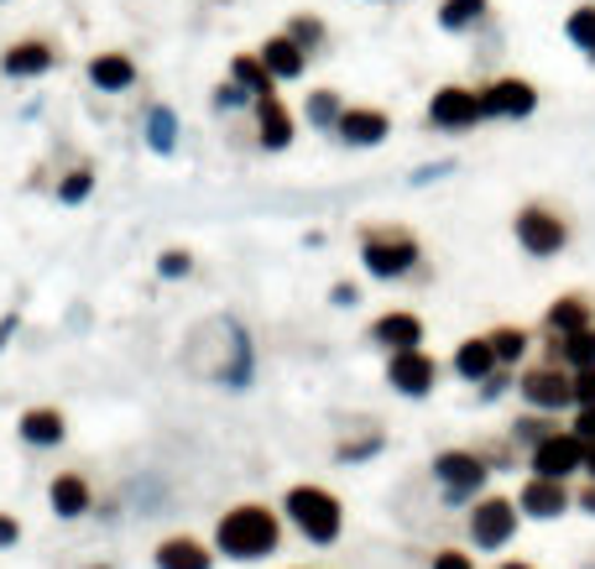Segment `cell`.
Segmentation results:
<instances>
[{"label":"cell","instance_id":"1","mask_svg":"<svg viewBox=\"0 0 595 569\" xmlns=\"http://www.w3.org/2000/svg\"><path fill=\"white\" fill-rule=\"evenodd\" d=\"M278 544H282V523L278 512L261 507V502H240V507H230L215 523V549L225 559H236V565H257L267 554H278Z\"/></svg>","mask_w":595,"mask_h":569},{"label":"cell","instance_id":"2","mask_svg":"<svg viewBox=\"0 0 595 569\" xmlns=\"http://www.w3.org/2000/svg\"><path fill=\"white\" fill-rule=\"evenodd\" d=\"M282 512H288V523L309 544H318V549L339 544V533H345V507H339L335 491H324V486H293L282 496Z\"/></svg>","mask_w":595,"mask_h":569},{"label":"cell","instance_id":"3","mask_svg":"<svg viewBox=\"0 0 595 569\" xmlns=\"http://www.w3.org/2000/svg\"><path fill=\"white\" fill-rule=\"evenodd\" d=\"M434 481L450 507H476L491 471H486V460L476 450H444V454H434Z\"/></svg>","mask_w":595,"mask_h":569},{"label":"cell","instance_id":"4","mask_svg":"<svg viewBox=\"0 0 595 569\" xmlns=\"http://www.w3.org/2000/svg\"><path fill=\"white\" fill-rule=\"evenodd\" d=\"M517 523H522L517 502H507V496H480L476 507H470V523L465 528H470V544L480 554H501L517 538Z\"/></svg>","mask_w":595,"mask_h":569},{"label":"cell","instance_id":"5","mask_svg":"<svg viewBox=\"0 0 595 569\" xmlns=\"http://www.w3.org/2000/svg\"><path fill=\"white\" fill-rule=\"evenodd\" d=\"M528 465H533L538 481H570V475L585 465V444H580L570 429H559V433H549L533 454H528Z\"/></svg>","mask_w":595,"mask_h":569},{"label":"cell","instance_id":"6","mask_svg":"<svg viewBox=\"0 0 595 569\" xmlns=\"http://www.w3.org/2000/svg\"><path fill=\"white\" fill-rule=\"evenodd\" d=\"M413 261H418L413 236H402V230H371L366 236V267L377 277H402Z\"/></svg>","mask_w":595,"mask_h":569},{"label":"cell","instance_id":"7","mask_svg":"<svg viewBox=\"0 0 595 569\" xmlns=\"http://www.w3.org/2000/svg\"><path fill=\"white\" fill-rule=\"evenodd\" d=\"M517 393H522V402L533 412H559V408H570L575 397H570V376L559 372V366H538V372H528L522 382H517Z\"/></svg>","mask_w":595,"mask_h":569},{"label":"cell","instance_id":"8","mask_svg":"<svg viewBox=\"0 0 595 569\" xmlns=\"http://www.w3.org/2000/svg\"><path fill=\"white\" fill-rule=\"evenodd\" d=\"M570 502H575V496H570L564 481H538V475H528L522 491H517V512L533 517V523H554V517H564Z\"/></svg>","mask_w":595,"mask_h":569},{"label":"cell","instance_id":"9","mask_svg":"<svg viewBox=\"0 0 595 569\" xmlns=\"http://www.w3.org/2000/svg\"><path fill=\"white\" fill-rule=\"evenodd\" d=\"M387 382H392L402 397H429L439 387V361L423 351H408V355H392L387 366Z\"/></svg>","mask_w":595,"mask_h":569},{"label":"cell","instance_id":"10","mask_svg":"<svg viewBox=\"0 0 595 569\" xmlns=\"http://www.w3.org/2000/svg\"><path fill=\"white\" fill-rule=\"evenodd\" d=\"M517 240L533 256H554L564 246V219H554L549 210H522L517 215Z\"/></svg>","mask_w":595,"mask_h":569},{"label":"cell","instance_id":"11","mask_svg":"<svg viewBox=\"0 0 595 569\" xmlns=\"http://www.w3.org/2000/svg\"><path fill=\"white\" fill-rule=\"evenodd\" d=\"M429 120H434V126H450V131L476 126L480 120V95H470V89H439L434 105H429Z\"/></svg>","mask_w":595,"mask_h":569},{"label":"cell","instance_id":"12","mask_svg":"<svg viewBox=\"0 0 595 569\" xmlns=\"http://www.w3.org/2000/svg\"><path fill=\"white\" fill-rule=\"evenodd\" d=\"M533 105H538L533 84H522V79H501V84H491V89L480 95V116H528Z\"/></svg>","mask_w":595,"mask_h":569},{"label":"cell","instance_id":"13","mask_svg":"<svg viewBox=\"0 0 595 569\" xmlns=\"http://www.w3.org/2000/svg\"><path fill=\"white\" fill-rule=\"evenodd\" d=\"M371 340L377 345H387L392 355H408L423 345V324H418L413 314H381L377 324H371Z\"/></svg>","mask_w":595,"mask_h":569},{"label":"cell","instance_id":"14","mask_svg":"<svg viewBox=\"0 0 595 569\" xmlns=\"http://www.w3.org/2000/svg\"><path fill=\"white\" fill-rule=\"evenodd\" d=\"M152 559H158V569H215V554L198 538H162Z\"/></svg>","mask_w":595,"mask_h":569},{"label":"cell","instance_id":"15","mask_svg":"<svg viewBox=\"0 0 595 569\" xmlns=\"http://www.w3.org/2000/svg\"><path fill=\"white\" fill-rule=\"evenodd\" d=\"M47 502H53V512H58V517H84V512L95 507L89 481H84L79 471H63L58 481H53V491H47Z\"/></svg>","mask_w":595,"mask_h":569},{"label":"cell","instance_id":"16","mask_svg":"<svg viewBox=\"0 0 595 569\" xmlns=\"http://www.w3.org/2000/svg\"><path fill=\"white\" fill-rule=\"evenodd\" d=\"M335 126H339V141H350V147H377L387 137V116L381 110H345Z\"/></svg>","mask_w":595,"mask_h":569},{"label":"cell","instance_id":"17","mask_svg":"<svg viewBox=\"0 0 595 569\" xmlns=\"http://www.w3.org/2000/svg\"><path fill=\"white\" fill-rule=\"evenodd\" d=\"M63 412L58 408H26L21 412V439L26 444H42V450H53V444H63Z\"/></svg>","mask_w":595,"mask_h":569},{"label":"cell","instance_id":"18","mask_svg":"<svg viewBox=\"0 0 595 569\" xmlns=\"http://www.w3.org/2000/svg\"><path fill=\"white\" fill-rule=\"evenodd\" d=\"M0 68H6L11 79H37V74L53 68V53H47V42H17V47L0 58Z\"/></svg>","mask_w":595,"mask_h":569},{"label":"cell","instance_id":"19","mask_svg":"<svg viewBox=\"0 0 595 569\" xmlns=\"http://www.w3.org/2000/svg\"><path fill=\"white\" fill-rule=\"evenodd\" d=\"M257 116H261V147L282 152V147L293 141V116L282 110V99L278 95H261L257 99Z\"/></svg>","mask_w":595,"mask_h":569},{"label":"cell","instance_id":"20","mask_svg":"<svg viewBox=\"0 0 595 569\" xmlns=\"http://www.w3.org/2000/svg\"><path fill=\"white\" fill-rule=\"evenodd\" d=\"M261 68H267V79H298L303 74V47L288 37H272L261 47Z\"/></svg>","mask_w":595,"mask_h":569},{"label":"cell","instance_id":"21","mask_svg":"<svg viewBox=\"0 0 595 569\" xmlns=\"http://www.w3.org/2000/svg\"><path fill=\"white\" fill-rule=\"evenodd\" d=\"M455 372L465 376V382H491V376H496L491 345H486V340H465V345H459V355H455Z\"/></svg>","mask_w":595,"mask_h":569},{"label":"cell","instance_id":"22","mask_svg":"<svg viewBox=\"0 0 595 569\" xmlns=\"http://www.w3.org/2000/svg\"><path fill=\"white\" fill-rule=\"evenodd\" d=\"M564 361L570 372H595V330H580V334H564L554 345V366Z\"/></svg>","mask_w":595,"mask_h":569},{"label":"cell","instance_id":"23","mask_svg":"<svg viewBox=\"0 0 595 569\" xmlns=\"http://www.w3.org/2000/svg\"><path fill=\"white\" fill-rule=\"evenodd\" d=\"M89 79H95L99 89H126V84L137 79V68H131L126 53H99V58L89 63Z\"/></svg>","mask_w":595,"mask_h":569},{"label":"cell","instance_id":"24","mask_svg":"<svg viewBox=\"0 0 595 569\" xmlns=\"http://www.w3.org/2000/svg\"><path fill=\"white\" fill-rule=\"evenodd\" d=\"M549 330L564 340V334H580V330H591V309L580 303V298H564V303H554L549 309Z\"/></svg>","mask_w":595,"mask_h":569},{"label":"cell","instance_id":"25","mask_svg":"<svg viewBox=\"0 0 595 569\" xmlns=\"http://www.w3.org/2000/svg\"><path fill=\"white\" fill-rule=\"evenodd\" d=\"M549 433H559V423H554V418H543V412H533V418H517V423H512V444H522V450L533 454Z\"/></svg>","mask_w":595,"mask_h":569},{"label":"cell","instance_id":"26","mask_svg":"<svg viewBox=\"0 0 595 569\" xmlns=\"http://www.w3.org/2000/svg\"><path fill=\"white\" fill-rule=\"evenodd\" d=\"M486 345H491L496 366H512V361H522V355H528V334H522V330H496Z\"/></svg>","mask_w":595,"mask_h":569},{"label":"cell","instance_id":"27","mask_svg":"<svg viewBox=\"0 0 595 569\" xmlns=\"http://www.w3.org/2000/svg\"><path fill=\"white\" fill-rule=\"evenodd\" d=\"M480 11H486V0H444V11H439V21H444L450 32H465L470 21H480Z\"/></svg>","mask_w":595,"mask_h":569},{"label":"cell","instance_id":"28","mask_svg":"<svg viewBox=\"0 0 595 569\" xmlns=\"http://www.w3.org/2000/svg\"><path fill=\"white\" fill-rule=\"evenodd\" d=\"M236 84L240 89H251V95H272V79H267V68H261V58H236Z\"/></svg>","mask_w":595,"mask_h":569},{"label":"cell","instance_id":"29","mask_svg":"<svg viewBox=\"0 0 595 569\" xmlns=\"http://www.w3.org/2000/svg\"><path fill=\"white\" fill-rule=\"evenodd\" d=\"M173 137H178V120H173V110H152V120H147V141H152L158 152H173Z\"/></svg>","mask_w":595,"mask_h":569},{"label":"cell","instance_id":"30","mask_svg":"<svg viewBox=\"0 0 595 569\" xmlns=\"http://www.w3.org/2000/svg\"><path fill=\"white\" fill-rule=\"evenodd\" d=\"M381 444H387L381 433H366V439H345V444L335 450V460H345V465H360V460H371Z\"/></svg>","mask_w":595,"mask_h":569},{"label":"cell","instance_id":"31","mask_svg":"<svg viewBox=\"0 0 595 569\" xmlns=\"http://www.w3.org/2000/svg\"><path fill=\"white\" fill-rule=\"evenodd\" d=\"M570 37H575L580 47H591V53H595V11H591V6H580L575 17H570Z\"/></svg>","mask_w":595,"mask_h":569},{"label":"cell","instance_id":"32","mask_svg":"<svg viewBox=\"0 0 595 569\" xmlns=\"http://www.w3.org/2000/svg\"><path fill=\"white\" fill-rule=\"evenodd\" d=\"M335 116H339V99L329 95V89H318V95L309 99V120H314V126H329Z\"/></svg>","mask_w":595,"mask_h":569},{"label":"cell","instance_id":"33","mask_svg":"<svg viewBox=\"0 0 595 569\" xmlns=\"http://www.w3.org/2000/svg\"><path fill=\"white\" fill-rule=\"evenodd\" d=\"M89 189H95V178L79 168V173H68V183L58 189V198H63V204H79V198H89Z\"/></svg>","mask_w":595,"mask_h":569},{"label":"cell","instance_id":"34","mask_svg":"<svg viewBox=\"0 0 595 569\" xmlns=\"http://www.w3.org/2000/svg\"><path fill=\"white\" fill-rule=\"evenodd\" d=\"M570 397L580 408H595V372H575L570 376Z\"/></svg>","mask_w":595,"mask_h":569},{"label":"cell","instance_id":"35","mask_svg":"<svg viewBox=\"0 0 595 569\" xmlns=\"http://www.w3.org/2000/svg\"><path fill=\"white\" fill-rule=\"evenodd\" d=\"M429 569H476V559H470L465 549H439Z\"/></svg>","mask_w":595,"mask_h":569},{"label":"cell","instance_id":"36","mask_svg":"<svg viewBox=\"0 0 595 569\" xmlns=\"http://www.w3.org/2000/svg\"><path fill=\"white\" fill-rule=\"evenodd\" d=\"M318 37H324V26H318V21H293V32H288V42H298V47H314Z\"/></svg>","mask_w":595,"mask_h":569},{"label":"cell","instance_id":"37","mask_svg":"<svg viewBox=\"0 0 595 569\" xmlns=\"http://www.w3.org/2000/svg\"><path fill=\"white\" fill-rule=\"evenodd\" d=\"M188 267H194V261H188V251H162V261H158L162 277H183Z\"/></svg>","mask_w":595,"mask_h":569},{"label":"cell","instance_id":"38","mask_svg":"<svg viewBox=\"0 0 595 569\" xmlns=\"http://www.w3.org/2000/svg\"><path fill=\"white\" fill-rule=\"evenodd\" d=\"M580 439V444H595V408H580V418H575V429H570Z\"/></svg>","mask_w":595,"mask_h":569},{"label":"cell","instance_id":"39","mask_svg":"<svg viewBox=\"0 0 595 569\" xmlns=\"http://www.w3.org/2000/svg\"><path fill=\"white\" fill-rule=\"evenodd\" d=\"M17 538H21V523H17V517H6V512H0V549H11Z\"/></svg>","mask_w":595,"mask_h":569},{"label":"cell","instance_id":"40","mask_svg":"<svg viewBox=\"0 0 595 569\" xmlns=\"http://www.w3.org/2000/svg\"><path fill=\"white\" fill-rule=\"evenodd\" d=\"M575 507H580V512H591V517H595V481H585V491L575 496Z\"/></svg>","mask_w":595,"mask_h":569},{"label":"cell","instance_id":"41","mask_svg":"<svg viewBox=\"0 0 595 569\" xmlns=\"http://www.w3.org/2000/svg\"><path fill=\"white\" fill-rule=\"evenodd\" d=\"M219 105H246V89H240V84H225V89H219Z\"/></svg>","mask_w":595,"mask_h":569},{"label":"cell","instance_id":"42","mask_svg":"<svg viewBox=\"0 0 595 569\" xmlns=\"http://www.w3.org/2000/svg\"><path fill=\"white\" fill-rule=\"evenodd\" d=\"M335 303H339V309H350V303H356V288H345V282H339V288H335Z\"/></svg>","mask_w":595,"mask_h":569},{"label":"cell","instance_id":"43","mask_svg":"<svg viewBox=\"0 0 595 569\" xmlns=\"http://www.w3.org/2000/svg\"><path fill=\"white\" fill-rule=\"evenodd\" d=\"M580 471H585V475L595 481V444H585V465H580Z\"/></svg>","mask_w":595,"mask_h":569},{"label":"cell","instance_id":"44","mask_svg":"<svg viewBox=\"0 0 595 569\" xmlns=\"http://www.w3.org/2000/svg\"><path fill=\"white\" fill-rule=\"evenodd\" d=\"M11 334H17V319H6V324H0V351H6V340H11Z\"/></svg>","mask_w":595,"mask_h":569},{"label":"cell","instance_id":"45","mask_svg":"<svg viewBox=\"0 0 595 569\" xmlns=\"http://www.w3.org/2000/svg\"><path fill=\"white\" fill-rule=\"evenodd\" d=\"M496 569H538V565H528V559H501Z\"/></svg>","mask_w":595,"mask_h":569},{"label":"cell","instance_id":"46","mask_svg":"<svg viewBox=\"0 0 595 569\" xmlns=\"http://www.w3.org/2000/svg\"><path fill=\"white\" fill-rule=\"evenodd\" d=\"M95 569H105V565H95Z\"/></svg>","mask_w":595,"mask_h":569}]
</instances>
